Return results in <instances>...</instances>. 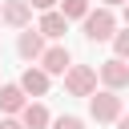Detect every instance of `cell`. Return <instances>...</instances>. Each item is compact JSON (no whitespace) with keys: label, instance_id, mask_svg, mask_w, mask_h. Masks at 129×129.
Segmentation results:
<instances>
[{"label":"cell","instance_id":"8fae6325","mask_svg":"<svg viewBox=\"0 0 129 129\" xmlns=\"http://www.w3.org/2000/svg\"><path fill=\"white\" fill-rule=\"evenodd\" d=\"M28 101H24V93H20V85H0V109L12 117V113H20Z\"/></svg>","mask_w":129,"mask_h":129},{"label":"cell","instance_id":"8992f818","mask_svg":"<svg viewBox=\"0 0 129 129\" xmlns=\"http://www.w3.org/2000/svg\"><path fill=\"white\" fill-rule=\"evenodd\" d=\"M69 64H73V56H69V48H64V44H52V48H44V52H40V73H48V77H52V73H60V77H64V73H69Z\"/></svg>","mask_w":129,"mask_h":129},{"label":"cell","instance_id":"6da1fadb","mask_svg":"<svg viewBox=\"0 0 129 129\" xmlns=\"http://www.w3.org/2000/svg\"><path fill=\"white\" fill-rule=\"evenodd\" d=\"M113 28H117L113 8H97V12L89 8V12H85V36H89V40H97V44H101V40H113Z\"/></svg>","mask_w":129,"mask_h":129},{"label":"cell","instance_id":"7a4b0ae2","mask_svg":"<svg viewBox=\"0 0 129 129\" xmlns=\"http://www.w3.org/2000/svg\"><path fill=\"white\" fill-rule=\"evenodd\" d=\"M64 89H69L73 97H93V93H97V69H89V64H69Z\"/></svg>","mask_w":129,"mask_h":129},{"label":"cell","instance_id":"e0dca14e","mask_svg":"<svg viewBox=\"0 0 129 129\" xmlns=\"http://www.w3.org/2000/svg\"><path fill=\"white\" fill-rule=\"evenodd\" d=\"M117 4H129V0H105L101 8H117Z\"/></svg>","mask_w":129,"mask_h":129},{"label":"cell","instance_id":"277c9868","mask_svg":"<svg viewBox=\"0 0 129 129\" xmlns=\"http://www.w3.org/2000/svg\"><path fill=\"white\" fill-rule=\"evenodd\" d=\"M97 77H101V85H105L109 93H117V89H125V85H129V64H125V60H117V56H109V60L97 69Z\"/></svg>","mask_w":129,"mask_h":129},{"label":"cell","instance_id":"2e32d148","mask_svg":"<svg viewBox=\"0 0 129 129\" xmlns=\"http://www.w3.org/2000/svg\"><path fill=\"white\" fill-rule=\"evenodd\" d=\"M0 129H24V125H20L16 117H4V121H0Z\"/></svg>","mask_w":129,"mask_h":129},{"label":"cell","instance_id":"5bb4252c","mask_svg":"<svg viewBox=\"0 0 129 129\" xmlns=\"http://www.w3.org/2000/svg\"><path fill=\"white\" fill-rule=\"evenodd\" d=\"M52 129H85V121H81V117H56Z\"/></svg>","mask_w":129,"mask_h":129},{"label":"cell","instance_id":"52a82bcc","mask_svg":"<svg viewBox=\"0 0 129 129\" xmlns=\"http://www.w3.org/2000/svg\"><path fill=\"white\" fill-rule=\"evenodd\" d=\"M16 85H20V93H24V97H44V93H48V73H40V69H32V64H28V69L20 73V81H16Z\"/></svg>","mask_w":129,"mask_h":129},{"label":"cell","instance_id":"30bf717a","mask_svg":"<svg viewBox=\"0 0 129 129\" xmlns=\"http://www.w3.org/2000/svg\"><path fill=\"white\" fill-rule=\"evenodd\" d=\"M48 121H52V117H48V109H44L40 101H28V105L20 109V125H24V129H44Z\"/></svg>","mask_w":129,"mask_h":129},{"label":"cell","instance_id":"7c38bea8","mask_svg":"<svg viewBox=\"0 0 129 129\" xmlns=\"http://www.w3.org/2000/svg\"><path fill=\"white\" fill-rule=\"evenodd\" d=\"M64 20H85V12H89V0H60V8H56Z\"/></svg>","mask_w":129,"mask_h":129},{"label":"cell","instance_id":"3957f363","mask_svg":"<svg viewBox=\"0 0 129 129\" xmlns=\"http://www.w3.org/2000/svg\"><path fill=\"white\" fill-rule=\"evenodd\" d=\"M89 113H93V121H117L121 117V97L109 93V89H101V93L89 97Z\"/></svg>","mask_w":129,"mask_h":129},{"label":"cell","instance_id":"ac0fdd59","mask_svg":"<svg viewBox=\"0 0 129 129\" xmlns=\"http://www.w3.org/2000/svg\"><path fill=\"white\" fill-rule=\"evenodd\" d=\"M117 129H129V117H117Z\"/></svg>","mask_w":129,"mask_h":129},{"label":"cell","instance_id":"9c48e42d","mask_svg":"<svg viewBox=\"0 0 129 129\" xmlns=\"http://www.w3.org/2000/svg\"><path fill=\"white\" fill-rule=\"evenodd\" d=\"M36 32H40V36H48V40H60V36L69 32V20H64V16H60V12L52 8V12H44V16H40Z\"/></svg>","mask_w":129,"mask_h":129},{"label":"cell","instance_id":"d6986e66","mask_svg":"<svg viewBox=\"0 0 129 129\" xmlns=\"http://www.w3.org/2000/svg\"><path fill=\"white\" fill-rule=\"evenodd\" d=\"M125 28H129V4H125Z\"/></svg>","mask_w":129,"mask_h":129},{"label":"cell","instance_id":"4fadbf2b","mask_svg":"<svg viewBox=\"0 0 129 129\" xmlns=\"http://www.w3.org/2000/svg\"><path fill=\"white\" fill-rule=\"evenodd\" d=\"M113 52H117V60H129V28L113 32Z\"/></svg>","mask_w":129,"mask_h":129},{"label":"cell","instance_id":"5b68a950","mask_svg":"<svg viewBox=\"0 0 129 129\" xmlns=\"http://www.w3.org/2000/svg\"><path fill=\"white\" fill-rule=\"evenodd\" d=\"M0 20H4L8 28H20V32H24V28L32 24V8H28L24 0H4V4H0Z\"/></svg>","mask_w":129,"mask_h":129},{"label":"cell","instance_id":"ba28073f","mask_svg":"<svg viewBox=\"0 0 129 129\" xmlns=\"http://www.w3.org/2000/svg\"><path fill=\"white\" fill-rule=\"evenodd\" d=\"M16 52H20L24 60H40V52H44V36H40L36 28H24L20 40H16Z\"/></svg>","mask_w":129,"mask_h":129},{"label":"cell","instance_id":"9a60e30c","mask_svg":"<svg viewBox=\"0 0 129 129\" xmlns=\"http://www.w3.org/2000/svg\"><path fill=\"white\" fill-rule=\"evenodd\" d=\"M24 4H28V8H40V12H52L56 0H24Z\"/></svg>","mask_w":129,"mask_h":129}]
</instances>
